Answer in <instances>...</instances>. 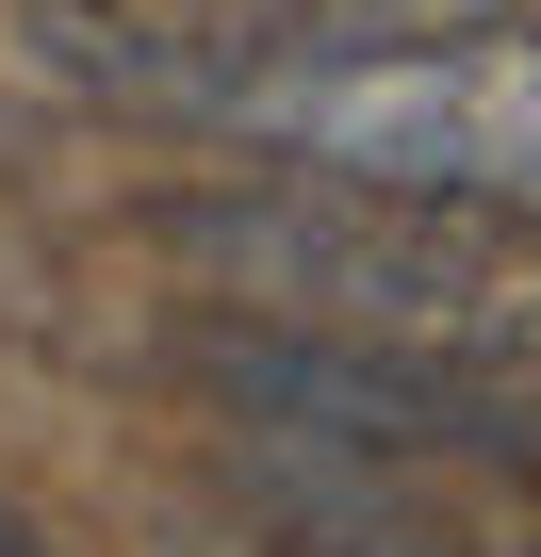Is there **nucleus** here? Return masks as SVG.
I'll return each mask as SVG.
<instances>
[{"label":"nucleus","instance_id":"obj_6","mask_svg":"<svg viewBox=\"0 0 541 557\" xmlns=\"http://www.w3.org/2000/svg\"><path fill=\"white\" fill-rule=\"evenodd\" d=\"M0 557H66V541H50V508H34V492H0Z\"/></svg>","mask_w":541,"mask_h":557},{"label":"nucleus","instance_id":"obj_2","mask_svg":"<svg viewBox=\"0 0 541 557\" xmlns=\"http://www.w3.org/2000/svg\"><path fill=\"white\" fill-rule=\"evenodd\" d=\"M148 262L197 312L541 394V230L525 213L394 197V181H312V164H213V181L148 197Z\"/></svg>","mask_w":541,"mask_h":557},{"label":"nucleus","instance_id":"obj_1","mask_svg":"<svg viewBox=\"0 0 541 557\" xmlns=\"http://www.w3.org/2000/svg\"><path fill=\"white\" fill-rule=\"evenodd\" d=\"M34 66L246 148V164H312V181H394V197H476L541 230V34H230L181 0H34Z\"/></svg>","mask_w":541,"mask_h":557},{"label":"nucleus","instance_id":"obj_5","mask_svg":"<svg viewBox=\"0 0 541 557\" xmlns=\"http://www.w3.org/2000/svg\"><path fill=\"white\" fill-rule=\"evenodd\" d=\"M181 17H230V34H476V17H525V0H181Z\"/></svg>","mask_w":541,"mask_h":557},{"label":"nucleus","instance_id":"obj_4","mask_svg":"<svg viewBox=\"0 0 541 557\" xmlns=\"http://www.w3.org/2000/svg\"><path fill=\"white\" fill-rule=\"evenodd\" d=\"M230 508L262 557H541V475H410V459H329V443H230Z\"/></svg>","mask_w":541,"mask_h":557},{"label":"nucleus","instance_id":"obj_3","mask_svg":"<svg viewBox=\"0 0 541 557\" xmlns=\"http://www.w3.org/2000/svg\"><path fill=\"white\" fill-rule=\"evenodd\" d=\"M181 394L230 443H329V459H410V475H541V394L378 361V345H312V329H246V312L181 329Z\"/></svg>","mask_w":541,"mask_h":557}]
</instances>
